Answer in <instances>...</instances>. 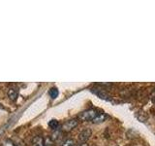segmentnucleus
<instances>
[{
    "instance_id": "obj_1",
    "label": "nucleus",
    "mask_w": 155,
    "mask_h": 146,
    "mask_svg": "<svg viewBox=\"0 0 155 146\" xmlns=\"http://www.w3.org/2000/svg\"><path fill=\"white\" fill-rule=\"evenodd\" d=\"M98 114H99V112L96 109H87L84 112H81V113H80L79 116H78V118L81 121H84V122L93 121V119Z\"/></svg>"
},
{
    "instance_id": "obj_2",
    "label": "nucleus",
    "mask_w": 155,
    "mask_h": 146,
    "mask_svg": "<svg viewBox=\"0 0 155 146\" xmlns=\"http://www.w3.org/2000/svg\"><path fill=\"white\" fill-rule=\"evenodd\" d=\"M79 124V122H78L77 119H71V120H68L66 122L62 124L61 126V130L63 131H65V133H69L72 130H74L76 127Z\"/></svg>"
},
{
    "instance_id": "obj_3",
    "label": "nucleus",
    "mask_w": 155,
    "mask_h": 146,
    "mask_svg": "<svg viewBox=\"0 0 155 146\" xmlns=\"http://www.w3.org/2000/svg\"><path fill=\"white\" fill-rule=\"evenodd\" d=\"M91 134H92V131H91L90 129H85V130H82L81 133L79 134V137H78V140H79V143H80V144H84V143H85L86 141L90 138Z\"/></svg>"
},
{
    "instance_id": "obj_4",
    "label": "nucleus",
    "mask_w": 155,
    "mask_h": 146,
    "mask_svg": "<svg viewBox=\"0 0 155 146\" xmlns=\"http://www.w3.org/2000/svg\"><path fill=\"white\" fill-rule=\"evenodd\" d=\"M92 92H94L96 96H98L100 99H105V100H110V96L109 94H107L105 91L102 90H97V89H92Z\"/></svg>"
},
{
    "instance_id": "obj_5",
    "label": "nucleus",
    "mask_w": 155,
    "mask_h": 146,
    "mask_svg": "<svg viewBox=\"0 0 155 146\" xmlns=\"http://www.w3.org/2000/svg\"><path fill=\"white\" fill-rule=\"evenodd\" d=\"M18 96V91L16 87H11V88H9V90H8V96L10 97V99L15 101L17 99V97Z\"/></svg>"
},
{
    "instance_id": "obj_6",
    "label": "nucleus",
    "mask_w": 155,
    "mask_h": 146,
    "mask_svg": "<svg viewBox=\"0 0 155 146\" xmlns=\"http://www.w3.org/2000/svg\"><path fill=\"white\" fill-rule=\"evenodd\" d=\"M106 119H107V115L106 114H104V113H99L93 119V121H92V122H93V123H95V124H98V123H102V122H104Z\"/></svg>"
},
{
    "instance_id": "obj_7",
    "label": "nucleus",
    "mask_w": 155,
    "mask_h": 146,
    "mask_svg": "<svg viewBox=\"0 0 155 146\" xmlns=\"http://www.w3.org/2000/svg\"><path fill=\"white\" fill-rule=\"evenodd\" d=\"M43 138L40 137V136H36L35 138L33 139L32 142V146H44L43 145Z\"/></svg>"
},
{
    "instance_id": "obj_8",
    "label": "nucleus",
    "mask_w": 155,
    "mask_h": 146,
    "mask_svg": "<svg viewBox=\"0 0 155 146\" xmlns=\"http://www.w3.org/2000/svg\"><path fill=\"white\" fill-rule=\"evenodd\" d=\"M58 90H57V88H55V87H52V88H51L50 89V96H51V99H56L57 97V96H58Z\"/></svg>"
},
{
    "instance_id": "obj_9",
    "label": "nucleus",
    "mask_w": 155,
    "mask_h": 146,
    "mask_svg": "<svg viewBox=\"0 0 155 146\" xmlns=\"http://www.w3.org/2000/svg\"><path fill=\"white\" fill-rule=\"evenodd\" d=\"M44 146H53V139L50 136H46L45 139L43 140Z\"/></svg>"
},
{
    "instance_id": "obj_10",
    "label": "nucleus",
    "mask_w": 155,
    "mask_h": 146,
    "mask_svg": "<svg viewBox=\"0 0 155 146\" xmlns=\"http://www.w3.org/2000/svg\"><path fill=\"white\" fill-rule=\"evenodd\" d=\"M58 126H59V123H58V121L55 119H52L48 122V127L51 128L52 130H56L58 128Z\"/></svg>"
},
{
    "instance_id": "obj_11",
    "label": "nucleus",
    "mask_w": 155,
    "mask_h": 146,
    "mask_svg": "<svg viewBox=\"0 0 155 146\" xmlns=\"http://www.w3.org/2000/svg\"><path fill=\"white\" fill-rule=\"evenodd\" d=\"M74 145H75V141L73 139H67L61 144V146H74Z\"/></svg>"
},
{
    "instance_id": "obj_12",
    "label": "nucleus",
    "mask_w": 155,
    "mask_h": 146,
    "mask_svg": "<svg viewBox=\"0 0 155 146\" xmlns=\"http://www.w3.org/2000/svg\"><path fill=\"white\" fill-rule=\"evenodd\" d=\"M1 146H16L15 145V143L13 142V140L11 139H6V140H4Z\"/></svg>"
},
{
    "instance_id": "obj_13",
    "label": "nucleus",
    "mask_w": 155,
    "mask_h": 146,
    "mask_svg": "<svg viewBox=\"0 0 155 146\" xmlns=\"http://www.w3.org/2000/svg\"><path fill=\"white\" fill-rule=\"evenodd\" d=\"M74 146H87V144L84 143V144H78V145H74Z\"/></svg>"
}]
</instances>
